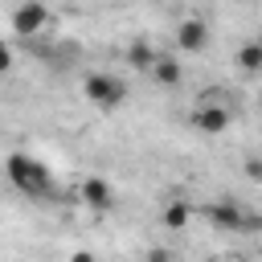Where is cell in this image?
<instances>
[{"label": "cell", "mask_w": 262, "mask_h": 262, "mask_svg": "<svg viewBox=\"0 0 262 262\" xmlns=\"http://www.w3.org/2000/svg\"><path fill=\"white\" fill-rule=\"evenodd\" d=\"M151 78L160 82V86H180V78H184V66H180V57L176 53H156V66H151Z\"/></svg>", "instance_id": "obj_6"}, {"label": "cell", "mask_w": 262, "mask_h": 262, "mask_svg": "<svg viewBox=\"0 0 262 262\" xmlns=\"http://www.w3.org/2000/svg\"><path fill=\"white\" fill-rule=\"evenodd\" d=\"M8 70H12V49L0 45V74H8Z\"/></svg>", "instance_id": "obj_13"}, {"label": "cell", "mask_w": 262, "mask_h": 262, "mask_svg": "<svg viewBox=\"0 0 262 262\" xmlns=\"http://www.w3.org/2000/svg\"><path fill=\"white\" fill-rule=\"evenodd\" d=\"M4 172H8L12 188L25 192V196H33V201H45V196L53 192V176H49V168H45L37 156H20V151H12V156L4 160Z\"/></svg>", "instance_id": "obj_1"}, {"label": "cell", "mask_w": 262, "mask_h": 262, "mask_svg": "<svg viewBox=\"0 0 262 262\" xmlns=\"http://www.w3.org/2000/svg\"><path fill=\"white\" fill-rule=\"evenodd\" d=\"M209 217H213V225H217V229H246V225H250V217H246L229 196H225V201H217V205L209 209Z\"/></svg>", "instance_id": "obj_7"}, {"label": "cell", "mask_w": 262, "mask_h": 262, "mask_svg": "<svg viewBox=\"0 0 262 262\" xmlns=\"http://www.w3.org/2000/svg\"><path fill=\"white\" fill-rule=\"evenodd\" d=\"M229 123H233V111L221 106L217 98H201L192 106V127L201 135H221V131H229Z\"/></svg>", "instance_id": "obj_4"}, {"label": "cell", "mask_w": 262, "mask_h": 262, "mask_svg": "<svg viewBox=\"0 0 262 262\" xmlns=\"http://www.w3.org/2000/svg\"><path fill=\"white\" fill-rule=\"evenodd\" d=\"M246 176L254 180V184H262V160L254 156V160H246Z\"/></svg>", "instance_id": "obj_12"}, {"label": "cell", "mask_w": 262, "mask_h": 262, "mask_svg": "<svg viewBox=\"0 0 262 262\" xmlns=\"http://www.w3.org/2000/svg\"><path fill=\"white\" fill-rule=\"evenodd\" d=\"M233 61H237V70H242V74H262V41H258V37H254V41H246V45L237 49V57H233Z\"/></svg>", "instance_id": "obj_9"}, {"label": "cell", "mask_w": 262, "mask_h": 262, "mask_svg": "<svg viewBox=\"0 0 262 262\" xmlns=\"http://www.w3.org/2000/svg\"><path fill=\"white\" fill-rule=\"evenodd\" d=\"M258 106H262V90H258Z\"/></svg>", "instance_id": "obj_16"}, {"label": "cell", "mask_w": 262, "mask_h": 262, "mask_svg": "<svg viewBox=\"0 0 262 262\" xmlns=\"http://www.w3.org/2000/svg\"><path fill=\"white\" fill-rule=\"evenodd\" d=\"M176 45H180V53H201L209 45V25L201 16H184L176 25Z\"/></svg>", "instance_id": "obj_5"}, {"label": "cell", "mask_w": 262, "mask_h": 262, "mask_svg": "<svg viewBox=\"0 0 262 262\" xmlns=\"http://www.w3.org/2000/svg\"><path fill=\"white\" fill-rule=\"evenodd\" d=\"M86 98L98 106V111H115V106H123V98H127V86H123V78H115V74H86Z\"/></svg>", "instance_id": "obj_2"}, {"label": "cell", "mask_w": 262, "mask_h": 262, "mask_svg": "<svg viewBox=\"0 0 262 262\" xmlns=\"http://www.w3.org/2000/svg\"><path fill=\"white\" fill-rule=\"evenodd\" d=\"M82 201H86L90 209H111V201H115V192H111V184H106V180H98V176H90V180L82 184Z\"/></svg>", "instance_id": "obj_8"}, {"label": "cell", "mask_w": 262, "mask_h": 262, "mask_svg": "<svg viewBox=\"0 0 262 262\" xmlns=\"http://www.w3.org/2000/svg\"><path fill=\"white\" fill-rule=\"evenodd\" d=\"M70 262H94V254H90V250H74V254H70Z\"/></svg>", "instance_id": "obj_15"}, {"label": "cell", "mask_w": 262, "mask_h": 262, "mask_svg": "<svg viewBox=\"0 0 262 262\" xmlns=\"http://www.w3.org/2000/svg\"><path fill=\"white\" fill-rule=\"evenodd\" d=\"M8 25H12L16 37H37V33H45V25H49V8H45L41 0H20V4L12 8Z\"/></svg>", "instance_id": "obj_3"}, {"label": "cell", "mask_w": 262, "mask_h": 262, "mask_svg": "<svg viewBox=\"0 0 262 262\" xmlns=\"http://www.w3.org/2000/svg\"><path fill=\"white\" fill-rule=\"evenodd\" d=\"M160 221H164V229H188V221H192V209H188L184 201H172V205H164Z\"/></svg>", "instance_id": "obj_10"}, {"label": "cell", "mask_w": 262, "mask_h": 262, "mask_svg": "<svg viewBox=\"0 0 262 262\" xmlns=\"http://www.w3.org/2000/svg\"><path fill=\"white\" fill-rule=\"evenodd\" d=\"M147 262H172V254H168V250H151V254H147Z\"/></svg>", "instance_id": "obj_14"}, {"label": "cell", "mask_w": 262, "mask_h": 262, "mask_svg": "<svg viewBox=\"0 0 262 262\" xmlns=\"http://www.w3.org/2000/svg\"><path fill=\"white\" fill-rule=\"evenodd\" d=\"M127 61H131V70H139V74H151V66H156V49H151L147 41H135V45L127 49Z\"/></svg>", "instance_id": "obj_11"}]
</instances>
